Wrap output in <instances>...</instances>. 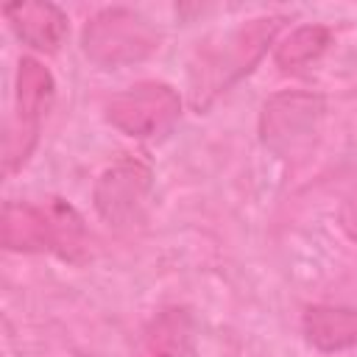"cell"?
<instances>
[{"label":"cell","mask_w":357,"mask_h":357,"mask_svg":"<svg viewBox=\"0 0 357 357\" xmlns=\"http://www.w3.org/2000/svg\"><path fill=\"white\" fill-rule=\"evenodd\" d=\"M284 22L287 17L282 14L254 17L201 45L190 64V106L206 112L223 92L240 84L262 61Z\"/></svg>","instance_id":"obj_1"},{"label":"cell","mask_w":357,"mask_h":357,"mask_svg":"<svg viewBox=\"0 0 357 357\" xmlns=\"http://www.w3.org/2000/svg\"><path fill=\"white\" fill-rule=\"evenodd\" d=\"M337 226L351 243H357V190L343 198V204L337 209Z\"/></svg>","instance_id":"obj_12"},{"label":"cell","mask_w":357,"mask_h":357,"mask_svg":"<svg viewBox=\"0 0 357 357\" xmlns=\"http://www.w3.org/2000/svg\"><path fill=\"white\" fill-rule=\"evenodd\" d=\"M153 187V173L145 162L126 156L112 162L92 187V206L114 229L134 226L148 204Z\"/></svg>","instance_id":"obj_7"},{"label":"cell","mask_w":357,"mask_h":357,"mask_svg":"<svg viewBox=\"0 0 357 357\" xmlns=\"http://www.w3.org/2000/svg\"><path fill=\"white\" fill-rule=\"evenodd\" d=\"M106 120L131 139H156L181 117V95L165 81H137L106 100Z\"/></svg>","instance_id":"obj_6"},{"label":"cell","mask_w":357,"mask_h":357,"mask_svg":"<svg viewBox=\"0 0 357 357\" xmlns=\"http://www.w3.org/2000/svg\"><path fill=\"white\" fill-rule=\"evenodd\" d=\"M190 343H192L190 310L187 307H165L139 332V340H137L131 357H187Z\"/></svg>","instance_id":"obj_9"},{"label":"cell","mask_w":357,"mask_h":357,"mask_svg":"<svg viewBox=\"0 0 357 357\" xmlns=\"http://www.w3.org/2000/svg\"><path fill=\"white\" fill-rule=\"evenodd\" d=\"M332 45V31L326 25H298L273 47V61L282 70H301L318 61Z\"/></svg>","instance_id":"obj_11"},{"label":"cell","mask_w":357,"mask_h":357,"mask_svg":"<svg viewBox=\"0 0 357 357\" xmlns=\"http://www.w3.org/2000/svg\"><path fill=\"white\" fill-rule=\"evenodd\" d=\"M53 98L56 81L50 70L31 56L20 59L14 81V114L6 137V173L22 170V165L31 159L42 134V123L53 106Z\"/></svg>","instance_id":"obj_5"},{"label":"cell","mask_w":357,"mask_h":357,"mask_svg":"<svg viewBox=\"0 0 357 357\" xmlns=\"http://www.w3.org/2000/svg\"><path fill=\"white\" fill-rule=\"evenodd\" d=\"M162 47V33L134 8H103L81 31L84 56L103 67L120 70L151 59Z\"/></svg>","instance_id":"obj_3"},{"label":"cell","mask_w":357,"mask_h":357,"mask_svg":"<svg viewBox=\"0 0 357 357\" xmlns=\"http://www.w3.org/2000/svg\"><path fill=\"white\" fill-rule=\"evenodd\" d=\"M326 100L312 89H282L262 103L259 139L276 156H304L324 123Z\"/></svg>","instance_id":"obj_4"},{"label":"cell","mask_w":357,"mask_h":357,"mask_svg":"<svg viewBox=\"0 0 357 357\" xmlns=\"http://www.w3.org/2000/svg\"><path fill=\"white\" fill-rule=\"evenodd\" d=\"M0 231L6 251H22V254L53 251L70 262H81L86 257L84 218L61 198H50L45 206L8 201L3 206Z\"/></svg>","instance_id":"obj_2"},{"label":"cell","mask_w":357,"mask_h":357,"mask_svg":"<svg viewBox=\"0 0 357 357\" xmlns=\"http://www.w3.org/2000/svg\"><path fill=\"white\" fill-rule=\"evenodd\" d=\"M3 14L17 39L39 53H56L70 31L67 14L53 3H8Z\"/></svg>","instance_id":"obj_8"},{"label":"cell","mask_w":357,"mask_h":357,"mask_svg":"<svg viewBox=\"0 0 357 357\" xmlns=\"http://www.w3.org/2000/svg\"><path fill=\"white\" fill-rule=\"evenodd\" d=\"M304 337L318 351H346L357 346V307L312 304L301 315Z\"/></svg>","instance_id":"obj_10"}]
</instances>
